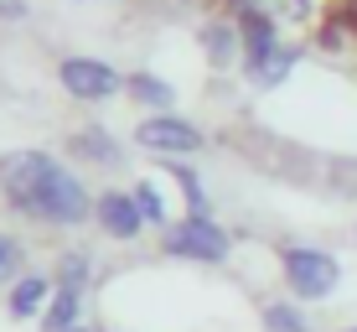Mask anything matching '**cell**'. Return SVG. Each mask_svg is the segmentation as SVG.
Returning <instances> with one entry per match:
<instances>
[{
	"mask_svg": "<svg viewBox=\"0 0 357 332\" xmlns=\"http://www.w3.org/2000/svg\"><path fill=\"white\" fill-rule=\"evenodd\" d=\"M0 187H6V203L16 213L52 229H78L93 213V192L83 187V177H73L47 151H10L0 161Z\"/></svg>",
	"mask_w": 357,
	"mask_h": 332,
	"instance_id": "1",
	"label": "cell"
},
{
	"mask_svg": "<svg viewBox=\"0 0 357 332\" xmlns=\"http://www.w3.org/2000/svg\"><path fill=\"white\" fill-rule=\"evenodd\" d=\"M280 270H285L290 296H301V301H326L331 291L342 286V265H337V254L311 250V244H290V250L280 254Z\"/></svg>",
	"mask_w": 357,
	"mask_h": 332,
	"instance_id": "2",
	"label": "cell"
},
{
	"mask_svg": "<svg viewBox=\"0 0 357 332\" xmlns=\"http://www.w3.org/2000/svg\"><path fill=\"white\" fill-rule=\"evenodd\" d=\"M161 244H166V254H181V260H197V265H223L233 250V239L213 218H181V224L166 229Z\"/></svg>",
	"mask_w": 357,
	"mask_h": 332,
	"instance_id": "3",
	"label": "cell"
},
{
	"mask_svg": "<svg viewBox=\"0 0 357 332\" xmlns=\"http://www.w3.org/2000/svg\"><path fill=\"white\" fill-rule=\"evenodd\" d=\"M57 78H63V89L83 104H104V99H114V94L125 89L119 68H109L104 57H63Z\"/></svg>",
	"mask_w": 357,
	"mask_h": 332,
	"instance_id": "4",
	"label": "cell"
},
{
	"mask_svg": "<svg viewBox=\"0 0 357 332\" xmlns=\"http://www.w3.org/2000/svg\"><path fill=\"white\" fill-rule=\"evenodd\" d=\"M135 140H140L145 151H155V156H192V151H202V130L187 125V120H176V115H145L140 125H135Z\"/></svg>",
	"mask_w": 357,
	"mask_h": 332,
	"instance_id": "5",
	"label": "cell"
},
{
	"mask_svg": "<svg viewBox=\"0 0 357 332\" xmlns=\"http://www.w3.org/2000/svg\"><path fill=\"white\" fill-rule=\"evenodd\" d=\"M93 224L109 233V239H140V229H145V213H140V203H135V192L125 187H109V192H98L93 198Z\"/></svg>",
	"mask_w": 357,
	"mask_h": 332,
	"instance_id": "6",
	"label": "cell"
},
{
	"mask_svg": "<svg viewBox=\"0 0 357 332\" xmlns=\"http://www.w3.org/2000/svg\"><path fill=\"white\" fill-rule=\"evenodd\" d=\"M52 296H57V280L31 270V275H21L16 286H10L6 306H10V317H16V322H31V317H42L47 306H52Z\"/></svg>",
	"mask_w": 357,
	"mask_h": 332,
	"instance_id": "7",
	"label": "cell"
},
{
	"mask_svg": "<svg viewBox=\"0 0 357 332\" xmlns=\"http://www.w3.org/2000/svg\"><path fill=\"white\" fill-rule=\"evenodd\" d=\"M78 317H83V291L57 286L52 306L42 312V332H73V327H78Z\"/></svg>",
	"mask_w": 357,
	"mask_h": 332,
	"instance_id": "8",
	"label": "cell"
},
{
	"mask_svg": "<svg viewBox=\"0 0 357 332\" xmlns=\"http://www.w3.org/2000/svg\"><path fill=\"white\" fill-rule=\"evenodd\" d=\"M125 94H130V99H140L151 115H166L171 99H176V94H171V83L151 78V73H130V78H125Z\"/></svg>",
	"mask_w": 357,
	"mask_h": 332,
	"instance_id": "9",
	"label": "cell"
},
{
	"mask_svg": "<svg viewBox=\"0 0 357 332\" xmlns=\"http://www.w3.org/2000/svg\"><path fill=\"white\" fill-rule=\"evenodd\" d=\"M264 332H311V322H305L301 306H290V301H269V306H264Z\"/></svg>",
	"mask_w": 357,
	"mask_h": 332,
	"instance_id": "10",
	"label": "cell"
},
{
	"mask_svg": "<svg viewBox=\"0 0 357 332\" xmlns=\"http://www.w3.org/2000/svg\"><path fill=\"white\" fill-rule=\"evenodd\" d=\"M21 260H26V254H21V239L0 233V286H16V280L26 275V270H21Z\"/></svg>",
	"mask_w": 357,
	"mask_h": 332,
	"instance_id": "11",
	"label": "cell"
},
{
	"mask_svg": "<svg viewBox=\"0 0 357 332\" xmlns=\"http://www.w3.org/2000/svg\"><path fill=\"white\" fill-rule=\"evenodd\" d=\"M135 203H140L145 224L166 229V198H161V187H155V182H140V187H135Z\"/></svg>",
	"mask_w": 357,
	"mask_h": 332,
	"instance_id": "12",
	"label": "cell"
},
{
	"mask_svg": "<svg viewBox=\"0 0 357 332\" xmlns=\"http://www.w3.org/2000/svg\"><path fill=\"white\" fill-rule=\"evenodd\" d=\"M78 151H89V161H98V166H114L119 161V145L109 140V135H98V130H89V135H78Z\"/></svg>",
	"mask_w": 357,
	"mask_h": 332,
	"instance_id": "13",
	"label": "cell"
},
{
	"mask_svg": "<svg viewBox=\"0 0 357 332\" xmlns=\"http://www.w3.org/2000/svg\"><path fill=\"white\" fill-rule=\"evenodd\" d=\"M57 286L83 291V286H89V260H83V254H68V260H63V270H57Z\"/></svg>",
	"mask_w": 357,
	"mask_h": 332,
	"instance_id": "14",
	"label": "cell"
},
{
	"mask_svg": "<svg viewBox=\"0 0 357 332\" xmlns=\"http://www.w3.org/2000/svg\"><path fill=\"white\" fill-rule=\"evenodd\" d=\"M73 332H93V327H73Z\"/></svg>",
	"mask_w": 357,
	"mask_h": 332,
	"instance_id": "15",
	"label": "cell"
},
{
	"mask_svg": "<svg viewBox=\"0 0 357 332\" xmlns=\"http://www.w3.org/2000/svg\"><path fill=\"white\" fill-rule=\"evenodd\" d=\"M347 332H357V327H347Z\"/></svg>",
	"mask_w": 357,
	"mask_h": 332,
	"instance_id": "16",
	"label": "cell"
}]
</instances>
